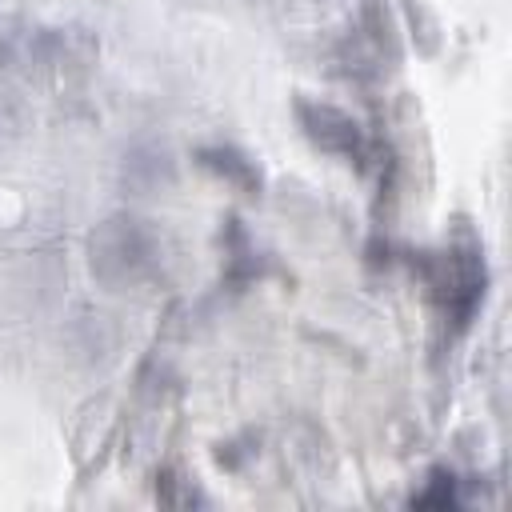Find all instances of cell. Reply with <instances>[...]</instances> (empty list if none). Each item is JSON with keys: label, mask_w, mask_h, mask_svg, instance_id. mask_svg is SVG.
I'll return each instance as SVG.
<instances>
[{"label": "cell", "mask_w": 512, "mask_h": 512, "mask_svg": "<svg viewBox=\"0 0 512 512\" xmlns=\"http://www.w3.org/2000/svg\"><path fill=\"white\" fill-rule=\"evenodd\" d=\"M432 292L444 308V316L464 328L484 296V256L476 248H448L436 256V276H432Z\"/></svg>", "instance_id": "cell-1"}, {"label": "cell", "mask_w": 512, "mask_h": 512, "mask_svg": "<svg viewBox=\"0 0 512 512\" xmlns=\"http://www.w3.org/2000/svg\"><path fill=\"white\" fill-rule=\"evenodd\" d=\"M300 112H304L308 136H312L324 152H336V156H348V160H364V156H368L360 128H356L344 112L324 108V104H300Z\"/></svg>", "instance_id": "cell-2"}, {"label": "cell", "mask_w": 512, "mask_h": 512, "mask_svg": "<svg viewBox=\"0 0 512 512\" xmlns=\"http://www.w3.org/2000/svg\"><path fill=\"white\" fill-rule=\"evenodd\" d=\"M412 504H420V508H444V504H456V480H452V472H432V488L428 492H420V496H412Z\"/></svg>", "instance_id": "cell-3"}]
</instances>
